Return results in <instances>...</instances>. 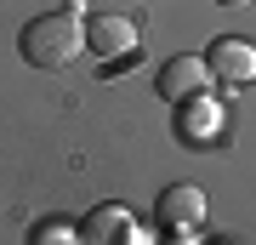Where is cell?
<instances>
[{"label": "cell", "instance_id": "cell-1", "mask_svg": "<svg viewBox=\"0 0 256 245\" xmlns=\"http://www.w3.org/2000/svg\"><path fill=\"white\" fill-rule=\"evenodd\" d=\"M18 52H23V63L28 69H68V63H80L86 57V18H74V12H40V18H28L23 23V35H18Z\"/></svg>", "mask_w": 256, "mask_h": 245}, {"label": "cell", "instance_id": "cell-2", "mask_svg": "<svg viewBox=\"0 0 256 245\" xmlns=\"http://www.w3.org/2000/svg\"><path fill=\"white\" fill-rule=\"evenodd\" d=\"M86 52H92V63L108 74H126L142 63V29L137 18H126V12H86Z\"/></svg>", "mask_w": 256, "mask_h": 245}, {"label": "cell", "instance_id": "cell-3", "mask_svg": "<svg viewBox=\"0 0 256 245\" xmlns=\"http://www.w3.org/2000/svg\"><path fill=\"white\" fill-rule=\"evenodd\" d=\"M171 131L182 148H216L228 137V114H222V97L216 91H200V97H182L171 103Z\"/></svg>", "mask_w": 256, "mask_h": 245}, {"label": "cell", "instance_id": "cell-4", "mask_svg": "<svg viewBox=\"0 0 256 245\" xmlns=\"http://www.w3.org/2000/svg\"><path fill=\"white\" fill-rule=\"evenodd\" d=\"M200 57H205L210 80H216L222 91H239V86L256 80V40H245V35H216Z\"/></svg>", "mask_w": 256, "mask_h": 245}, {"label": "cell", "instance_id": "cell-5", "mask_svg": "<svg viewBox=\"0 0 256 245\" xmlns=\"http://www.w3.org/2000/svg\"><path fill=\"white\" fill-rule=\"evenodd\" d=\"M154 228H160V234L194 239L205 228V194L194 188V182H165L160 200H154Z\"/></svg>", "mask_w": 256, "mask_h": 245}, {"label": "cell", "instance_id": "cell-6", "mask_svg": "<svg viewBox=\"0 0 256 245\" xmlns=\"http://www.w3.org/2000/svg\"><path fill=\"white\" fill-rule=\"evenodd\" d=\"M80 245H148V234L131 217V205L108 200V205H92L80 217Z\"/></svg>", "mask_w": 256, "mask_h": 245}, {"label": "cell", "instance_id": "cell-7", "mask_svg": "<svg viewBox=\"0 0 256 245\" xmlns=\"http://www.w3.org/2000/svg\"><path fill=\"white\" fill-rule=\"evenodd\" d=\"M154 91L165 103H182V97H200V91H216V80H210L200 52H176V57H165L154 69Z\"/></svg>", "mask_w": 256, "mask_h": 245}, {"label": "cell", "instance_id": "cell-8", "mask_svg": "<svg viewBox=\"0 0 256 245\" xmlns=\"http://www.w3.org/2000/svg\"><path fill=\"white\" fill-rule=\"evenodd\" d=\"M28 245H80V222L68 217H40L28 228Z\"/></svg>", "mask_w": 256, "mask_h": 245}, {"label": "cell", "instance_id": "cell-9", "mask_svg": "<svg viewBox=\"0 0 256 245\" xmlns=\"http://www.w3.org/2000/svg\"><path fill=\"white\" fill-rule=\"evenodd\" d=\"M216 6H250V0H216Z\"/></svg>", "mask_w": 256, "mask_h": 245}]
</instances>
